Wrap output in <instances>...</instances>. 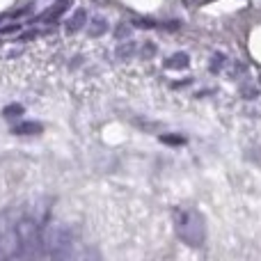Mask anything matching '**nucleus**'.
Masks as SVG:
<instances>
[{"label": "nucleus", "mask_w": 261, "mask_h": 261, "mask_svg": "<svg viewBox=\"0 0 261 261\" xmlns=\"http://www.w3.org/2000/svg\"><path fill=\"white\" fill-rule=\"evenodd\" d=\"M135 53H138V44H135L133 39H126L117 46V58L119 60H128V58H133Z\"/></svg>", "instance_id": "3"}, {"label": "nucleus", "mask_w": 261, "mask_h": 261, "mask_svg": "<svg viewBox=\"0 0 261 261\" xmlns=\"http://www.w3.org/2000/svg\"><path fill=\"white\" fill-rule=\"evenodd\" d=\"M85 21H87V14L83 12V9H78V12L73 14V16L67 21V25H64V30H67V35H73V32L83 30V25H85Z\"/></svg>", "instance_id": "2"}, {"label": "nucleus", "mask_w": 261, "mask_h": 261, "mask_svg": "<svg viewBox=\"0 0 261 261\" xmlns=\"http://www.w3.org/2000/svg\"><path fill=\"white\" fill-rule=\"evenodd\" d=\"M167 67H174V69H184V67H188V55H186V53L172 55L170 62H167Z\"/></svg>", "instance_id": "5"}, {"label": "nucleus", "mask_w": 261, "mask_h": 261, "mask_svg": "<svg viewBox=\"0 0 261 261\" xmlns=\"http://www.w3.org/2000/svg\"><path fill=\"white\" fill-rule=\"evenodd\" d=\"M106 28H108V25H106L103 18H94V21H92V25L87 28V32H90L92 37H99V35H103V32H106Z\"/></svg>", "instance_id": "4"}, {"label": "nucleus", "mask_w": 261, "mask_h": 261, "mask_svg": "<svg viewBox=\"0 0 261 261\" xmlns=\"http://www.w3.org/2000/svg\"><path fill=\"white\" fill-rule=\"evenodd\" d=\"M179 234H181V239L186 241L188 245H199V241H202V236H204V229H202V225H199V218L195 216V213H181V218H179Z\"/></svg>", "instance_id": "1"}]
</instances>
